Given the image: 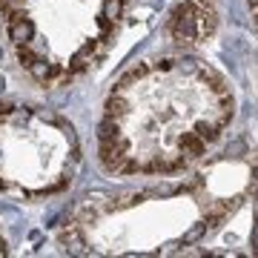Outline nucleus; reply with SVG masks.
I'll list each match as a JSON object with an SVG mask.
<instances>
[{
  "label": "nucleus",
  "mask_w": 258,
  "mask_h": 258,
  "mask_svg": "<svg viewBox=\"0 0 258 258\" xmlns=\"http://www.w3.org/2000/svg\"><path fill=\"white\" fill-rule=\"evenodd\" d=\"M0 3H6V0H0Z\"/></svg>",
  "instance_id": "2"
},
{
  "label": "nucleus",
  "mask_w": 258,
  "mask_h": 258,
  "mask_svg": "<svg viewBox=\"0 0 258 258\" xmlns=\"http://www.w3.org/2000/svg\"><path fill=\"white\" fill-rule=\"evenodd\" d=\"M215 3L212 0H186L169 18V35L178 43H201L215 32Z\"/></svg>",
  "instance_id": "1"
}]
</instances>
